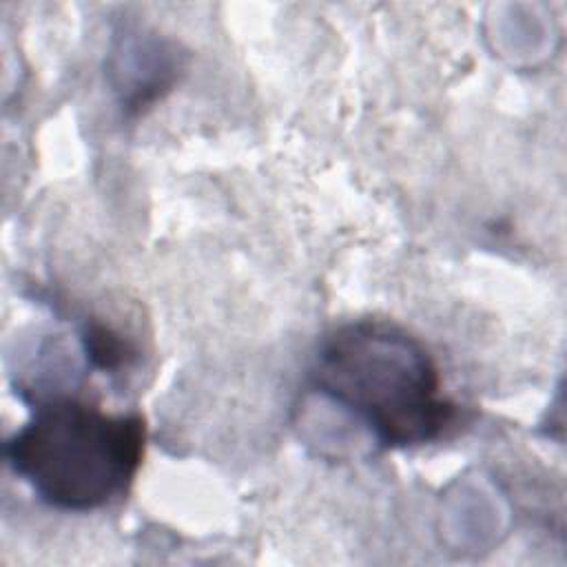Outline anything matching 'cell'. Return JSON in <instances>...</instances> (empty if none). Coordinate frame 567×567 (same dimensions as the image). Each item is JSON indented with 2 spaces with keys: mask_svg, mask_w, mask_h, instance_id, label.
<instances>
[{
  "mask_svg": "<svg viewBox=\"0 0 567 567\" xmlns=\"http://www.w3.org/2000/svg\"><path fill=\"white\" fill-rule=\"evenodd\" d=\"M310 385L381 447L436 441L458 412L425 346L385 321L361 319L332 330L319 346Z\"/></svg>",
  "mask_w": 567,
  "mask_h": 567,
  "instance_id": "1",
  "label": "cell"
},
{
  "mask_svg": "<svg viewBox=\"0 0 567 567\" xmlns=\"http://www.w3.org/2000/svg\"><path fill=\"white\" fill-rule=\"evenodd\" d=\"M144 443L142 414H109L73 396H53L7 439L4 456L44 505L91 512L128 492Z\"/></svg>",
  "mask_w": 567,
  "mask_h": 567,
  "instance_id": "2",
  "label": "cell"
},
{
  "mask_svg": "<svg viewBox=\"0 0 567 567\" xmlns=\"http://www.w3.org/2000/svg\"><path fill=\"white\" fill-rule=\"evenodd\" d=\"M82 343H84V352H86L91 365L97 370H104V372L126 368L131 363V359L137 354L135 348L126 339H122L120 332H115L113 328L97 323V321L84 326Z\"/></svg>",
  "mask_w": 567,
  "mask_h": 567,
  "instance_id": "3",
  "label": "cell"
}]
</instances>
